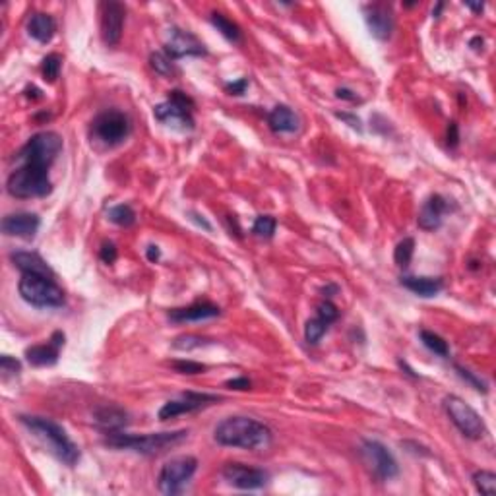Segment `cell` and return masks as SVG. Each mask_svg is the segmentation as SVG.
Masks as SVG:
<instances>
[{
	"label": "cell",
	"mask_w": 496,
	"mask_h": 496,
	"mask_svg": "<svg viewBox=\"0 0 496 496\" xmlns=\"http://www.w3.org/2000/svg\"><path fill=\"white\" fill-rule=\"evenodd\" d=\"M62 145L61 134L56 132L45 130L33 134L16 153L18 167L6 180L8 194L20 200L43 198L51 194L53 182L48 179V169L62 152Z\"/></svg>",
	"instance_id": "obj_1"
},
{
	"label": "cell",
	"mask_w": 496,
	"mask_h": 496,
	"mask_svg": "<svg viewBox=\"0 0 496 496\" xmlns=\"http://www.w3.org/2000/svg\"><path fill=\"white\" fill-rule=\"evenodd\" d=\"M214 438L221 446L242 450H266L274 442L268 425L252 417H227L215 427Z\"/></svg>",
	"instance_id": "obj_2"
},
{
	"label": "cell",
	"mask_w": 496,
	"mask_h": 496,
	"mask_svg": "<svg viewBox=\"0 0 496 496\" xmlns=\"http://www.w3.org/2000/svg\"><path fill=\"white\" fill-rule=\"evenodd\" d=\"M20 420L31 433L43 440L48 446V450L66 465H76L80 460V448H78L74 440L70 438L66 430L55 423L53 419L47 417H37V415H21Z\"/></svg>",
	"instance_id": "obj_3"
},
{
	"label": "cell",
	"mask_w": 496,
	"mask_h": 496,
	"mask_svg": "<svg viewBox=\"0 0 496 496\" xmlns=\"http://www.w3.org/2000/svg\"><path fill=\"white\" fill-rule=\"evenodd\" d=\"M188 438V430H172V433H150V434H126V433H107L105 444L117 450H132L138 454L153 455L161 454L165 450L179 446L180 442Z\"/></svg>",
	"instance_id": "obj_4"
},
{
	"label": "cell",
	"mask_w": 496,
	"mask_h": 496,
	"mask_svg": "<svg viewBox=\"0 0 496 496\" xmlns=\"http://www.w3.org/2000/svg\"><path fill=\"white\" fill-rule=\"evenodd\" d=\"M21 299L37 309H56L64 304V291L58 287L55 277L24 274L18 283Z\"/></svg>",
	"instance_id": "obj_5"
},
{
	"label": "cell",
	"mask_w": 496,
	"mask_h": 496,
	"mask_svg": "<svg viewBox=\"0 0 496 496\" xmlns=\"http://www.w3.org/2000/svg\"><path fill=\"white\" fill-rule=\"evenodd\" d=\"M130 118L118 109H107L99 113L91 123V138L105 148H115L130 136Z\"/></svg>",
	"instance_id": "obj_6"
},
{
	"label": "cell",
	"mask_w": 496,
	"mask_h": 496,
	"mask_svg": "<svg viewBox=\"0 0 496 496\" xmlns=\"http://www.w3.org/2000/svg\"><path fill=\"white\" fill-rule=\"evenodd\" d=\"M194 99L190 95H186L185 91L172 90L169 91L165 103H159L153 109V117L157 118L159 123L167 124V126H175L180 130H192L194 128Z\"/></svg>",
	"instance_id": "obj_7"
},
{
	"label": "cell",
	"mask_w": 496,
	"mask_h": 496,
	"mask_svg": "<svg viewBox=\"0 0 496 496\" xmlns=\"http://www.w3.org/2000/svg\"><path fill=\"white\" fill-rule=\"evenodd\" d=\"M444 411L465 438L481 440L482 436L487 434V427H485V420L481 419V415L477 413L469 403H465L462 398L446 396L444 398Z\"/></svg>",
	"instance_id": "obj_8"
},
{
	"label": "cell",
	"mask_w": 496,
	"mask_h": 496,
	"mask_svg": "<svg viewBox=\"0 0 496 496\" xmlns=\"http://www.w3.org/2000/svg\"><path fill=\"white\" fill-rule=\"evenodd\" d=\"M196 469H198V460L192 458V455L172 458V460H169V462L161 467V471H159V490L167 496L179 495L186 487V482L192 479Z\"/></svg>",
	"instance_id": "obj_9"
},
{
	"label": "cell",
	"mask_w": 496,
	"mask_h": 496,
	"mask_svg": "<svg viewBox=\"0 0 496 496\" xmlns=\"http://www.w3.org/2000/svg\"><path fill=\"white\" fill-rule=\"evenodd\" d=\"M358 454L363 458L366 467L382 481H392L400 473V467H398V462H396L392 452H388L386 446L380 442L363 440Z\"/></svg>",
	"instance_id": "obj_10"
},
{
	"label": "cell",
	"mask_w": 496,
	"mask_h": 496,
	"mask_svg": "<svg viewBox=\"0 0 496 496\" xmlns=\"http://www.w3.org/2000/svg\"><path fill=\"white\" fill-rule=\"evenodd\" d=\"M163 53H165L171 61H179V58H185V56H206L207 51L204 47V43L196 37L190 31L180 28H169L165 35V47H163Z\"/></svg>",
	"instance_id": "obj_11"
},
{
	"label": "cell",
	"mask_w": 496,
	"mask_h": 496,
	"mask_svg": "<svg viewBox=\"0 0 496 496\" xmlns=\"http://www.w3.org/2000/svg\"><path fill=\"white\" fill-rule=\"evenodd\" d=\"M223 479L233 485L237 489L242 490H256L266 487V482L269 481L268 471L258 467H250V465H244V463H227L223 471H221Z\"/></svg>",
	"instance_id": "obj_12"
},
{
	"label": "cell",
	"mask_w": 496,
	"mask_h": 496,
	"mask_svg": "<svg viewBox=\"0 0 496 496\" xmlns=\"http://www.w3.org/2000/svg\"><path fill=\"white\" fill-rule=\"evenodd\" d=\"M219 401V396H214V393H198V392H185L180 396L179 400L167 401L165 405L159 409V419L169 420L179 417V415L192 413V411H198L202 407L210 405V403H215Z\"/></svg>",
	"instance_id": "obj_13"
},
{
	"label": "cell",
	"mask_w": 496,
	"mask_h": 496,
	"mask_svg": "<svg viewBox=\"0 0 496 496\" xmlns=\"http://www.w3.org/2000/svg\"><path fill=\"white\" fill-rule=\"evenodd\" d=\"M124 18H126V8L120 2L109 0L101 4V37H103L105 45L115 47L120 43Z\"/></svg>",
	"instance_id": "obj_14"
},
{
	"label": "cell",
	"mask_w": 496,
	"mask_h": 496,
	"mask_svg": "<svg viewBox=\"0 0 496 496\" xmlns=\"http://www.w3.org/2000/svg\"><path fill=\"white\" fill-rule=\"evenodd\" d=\"M450 210L448 200L440 196V194H433L428 196L423 207H420L419 217H417V223L423 231H436L440 229L442 221H444V215Z\"/></svg>",
	"instance_id": "obj_15"
},
{
	"label": "cell",
	"mask_w": 496,
	"mask_h": 496,
	"mask_svg": "<svg viewBox=\"0 0 496 496\" xmlns=\"http://www.w3.org/2000/svg\"><path fill=\"white\" fill-rule=\"evenodd\" d=\"M64 345V334L62 331H55L48 343L33 345V347H28L26 349V358H28L29 365L33 366H51L55 365L58 361V353H61V347Z\"/></svg>",
	"instance_id": "obj_16"
},
{
	"label": "cell",
	"mask_w": 496,
	"mask_h": 496,
	"mask_svg": "<svg viewBox=\"0 0 496 496\" xmlns=\"http://www.w3.org/2000/svg\"><path fill=\"white\" fill-rule=\"evenodd\" d=\"M41 225V221L31 212H18L10 214L2 219V233L8 237H20V239H31L37 229Z\"/></svg>",
	"instance_id": "obj_17"
},
{
	"label": "cell",
	"mask_w": 496,
	"mask_h": 496,
	"mask_svg": "<svg viewBox=\"0 0 496 496\" xmlns=\"http://www.w3.org/2000/svg\"><path fill=\"white\" fill-rule=\"evenodd\" d=\"M365 20L368 29H371V33L374 35L376 39H380V41H386L388 37L392 35V12H390L384 4H368V6L365 8Z\"/></svg>",
	"instance_id": "obj_18"
},
{
	"label": "cell",
	"mask_w": 496,
	"mask_h": 496,
	"mask_svg": "<svg viewBox=\"0 0 496 496\" xmlns=\"http://www.w3.org/2000/svg\"><path fill=\"white\" fill-rule=\"evenodd\" d=\"M221 314V309L214 303H194L190 306L169 310V320L172 322H200V320H210Z\"/></svg>",
	"instance_id": "obj_19"
},
{
	"label": "cell",
	"mask_w": 496,
	"mask_h": 496,
	"mask_svg": "<svg viewBox=\"0 0 496 496\" xmlns=\"http://www.w3.org/2000/svg\"><path fill=\"white\" fill-rule=\"evenodd\" d=\"M10 260L20 269L21 274H35V276L55 277V272L48 266L37 252H28V250H18L10 254Z\"/></svg>",
	"instance_id": "obj_20"
},
{
	"label": "cell",
	"mask_w": 496,
	"mask_h": 496,
	"mask_svg": "<svg viewBox=\"0 0 496 496\" xmlns=\"http://www.w3.org/2000/svg\"><path fill=\"white\" fill-rule=\"evenodd\" d=\"M93 420L105 433H117L128 425V413L118 405H103L93 411Z\"/></svg>",
	"instance_id": "obj_21"
},
{
	"label": "cell",
	"mask_w": 496,
	"mask_h": 496,
	"mask_svg": "<svg viewBox=\"0 0 496 496\" xmlns=\"http://www.w3.org/2000/svg\"><path fill=\"white\" fill-rule=\"evenodd\" d=\"M269 128L274 132H281V134H293L301 128V118L295 110L287 107V105H277L269 110L268 115Z\"/></svg>",
	"instance_id": "obj_22"
},
{
	"label": "cell",
	"mask_w": 496,
	"mask_h": 496,
	"mask_svg": "<svg viewBox=\"0 0 496 496\" xmlns=\"http://www.w3.org/2000/svg\"><path fill=\"white\" fill-rule=\"evenodd\" d=\"M401 285L411 293L419 296H434L438 295L444 287V281L440 277H427V276H403Z\"/></svg>",
	"instance_id": "obj_23"
},
{
	"label": "cell",
	"mask_w": 496,
	"mask_h": 496,
	"mask_svg": "<svg viewBox=\"0 0 496 496\" xmlns=\"http://www.w3.org/2000/svg\"><path fill=\"white\" fill-rule=\"evenodd\" d=\"M28 33L33 37L35 41L48 43L56 33V21L53 16L35 12L28 21Z\"/></svg>",
	"instance_id": "obj_24"
},
{
	"label": "cell",
	"mask_w": 496,
	"mask_h": 496,
	"mask_svg": "<svg viewBox=\"0 0 496 496\" xmlns=\"http://www.w3.org/2000/svg\"><path fill=\"white\" fill-rule=\"evenodd\" d=\"M210 21H212V26H214L217 31H219L227 41L231 43H239L241 41V28L234 24L233 20H229L227 16L219 14V12H212V16H210Z\"/></svg>",
	"instance_id": "obj_25"
},
{
	"label": "cell",
	"mask_w": 496,
	"mask_h": 496,
	"mask_svg": "<svg viewBox=\"0 0 496 496\" xmlns=\"http://www.w3.org/2000/svg\"><path fill=\"white\" fill-rule=\"evenodd\" d=\"M420 341H423V345L427 347L428 351H433L434 355H440V357H448L450 355L448 341L444 338H440L438 334H434V331L420 330Z\"/></svg>",
	"instance_id": "obj_26"
},
{
	"label": "cell",
	"mask_w": 496,
	"mask_h": 496,
	"mask_svg": "<svg viewBox=\"0 0 496 496\" xmlns=\"http://www.w3.org/2000/svg\"><path fill=\"white\" fill-rule=\"evenodd\" d=\"M109 219L118 227H130L136 223V212L128 204H120L109 210Z\"/></svg>",
	"instance_id": "obj_27"
},
{
	"label": "cell",
	"mask_w": 496,
	"mask_h": 496,
	"mask_svg": "<svg viewBox=\"0 0 496 496\" xmlns=\"http://www.w3.org/2000/svg\"><path fill=\"white\" fill-rule=\"evenodd\" d=\"M473 485L475 489L485 496H495L496 495V475L492 471H487V469H481V471H475L473 473Z\"/></svg>",
	"instance_id": "obj_28"
},
{
	"label": "cell",
	"mask_w": 496,
	"mask_h": 496,
	"mask_svg": "<svg viewBox=\"0 0 496 496\" xmlns=\"http://www.w3.org/2000/svg\"><path fill=\"white\" fill-rule=\"evenodd\" d=\"M413 254L415 241L411 237H405L403 241L398 242V247L393 250V260H396V264H398L400 268H407V266L411 264V260H413Z\"/></svg>",
	"instance_id": "obj_29"
},
{
	"label": "cell",
	"mask_w": 496,
	"mask_h": 496,
	"mask_svg": "<svg viewBox=\"0 0 496 496\" xmlns=\"http://www.w3.org/2000/svg\"><path fill=\"white\" fill-rule=\"evenodd\" d=\"M326 331H328V324L322 322L318 316L312 318V320H309L304 324V339H306V343L316 345L320 339L324 338Z\"/></svg>",
	"instance_id": "obj_30"
},
{
	"label": "cell",
	"mask_w": 496,
	"mask_h": 496,
	"mask_svg": "<svg viewBox=\"0 0 496 496\" xmlns=\"http://www.w3.org/2000/svg\"><path fill=\"white\" fill-rule=\"evenodd\" d=\"M61 68H62V56L56 55V53H53V55H47L45 58H43L41 62V72H43V78L47 80V82H56V78H58V74H61Z\"/></svg>",
	"instance_id": "obj_31"
},
{
	"label": "cell",
	"mask_w": 496,
	"mask_h": 496,
	"mask_svg": "<svg viewBox=\"0 0 496 496\" xmlns=\"http://www.w3.org/2000/svg\"><path fill=\"white\" fill-rule=\"evenodd\" d=\"M276 227H277L276 217H272V215H258L254 221V225H252V233L258 234V237H262V239H272L274 233H276Z\"/></svg>",
	"instance_id": "obj_32"
},
{
	"label": "cell",
	"mask_w": 496,
	"mask_h": 496,
	"mask_svg": "<svg viewBox=\"0 0 496 496\" xmlns=\"http://www.w3.org/2000/svg\"><path fill=\"white\" fill-rule=\"evenodd\" d=\"M150 66L157 74H161V76H171L172 72H175V64H172V61L165 53H152L150 55Z\"/></svg>",
	"instance_id": "obj_33"
},
{
	"label": "cell",
	"mask_w": 496,
	"mask_h": 496,
	"mask_svg": "<svg viewBox=\"0 0 496 496\" xmlns=\"http://www.w3.org/2000/svg\"><path fill=\"white\" fill-rule=\"evenodd\" d=\"M207 339L202 338V336H194V334H185V336H179V338L172 341V347L179 349V351H190V349H198L202 345H206Z\"/></svg>",
	"instance_id": "obj_34"
},
{
	"label": "cell",
	"mask_w": 496,
	"mask_h": 496,
	"mask_svg": "<svg viewBox=\"0 0 496 496\" xmlns=\"http://www.w3.org/2000/svg\"><path fill=\"white\" fill-rule=\"evenodd\" d=\"M318 318L328 326L334 324L339 318V309L331 301H324V303L318 304Z\"/></svg>",
	"instance_id": "obj_35"
},
{
	"label": "cell",
	"mask_w": 496,
	"mask_h": 496,
	"mask_svg": "<svg viewBox=\"0 0 496 496\" xmlns=\"http://www.w3.org/2000/svg\"><path fill=\"white\" fill-rule=\"evenodd\" d=\"M455 371H458V374L462 376L465 382H469L471 386L475 388L477 392H482V393H487L489 392V386H487V382L482 378H479L477 374H473L471 371H467V368H462V366H455Z\"/></svg>",
	"instance_id": "obj_36"
},
{
	"label": "cell",
	"mask_w": 496,
	"mask_h": 496,
	"mask_svg": "<svg viewBox=\"0 0 496 496\" xmlns=\"http://www.w3.org/2000/svg\"><path fill=\"white\" fill-rule=\"evenodd\" d=\"M172 368L180 372V374H200V372L206 371V365L196 363V361H175Z\"/></svg>",
	"instance_id": "obj_37"
},
{
	"label": "cell",
	"mask_w": 496,
	"mask_h": 496,
	"mask_svg": "<svg viewBox=\"0 0 496 496\" xmlns=\"http://www.w3.org/2000/svg\"><path fill=\"white\" fill-rule=\"evenodd\" d=\"M0 371H2L4 376H10V374H20L21 371L20 361L14 357H10V355H2V357H0Z\"/></svg>",
	"instance_id": "obj_38"
},
{
	"label": "cell",
	"mask_w": 496,
	"mask_h": 496,
	"mask_svg": "<svg viewBox=\"0 0 496 496\" xmlns=\"http://www.w3.org/2000/svg\"><path fill=\"white\" fill-rule=\"evenodd\" d=\"M99 256H101V260H103L105 264H113L115 260H117V247L113 244V242H103V247H101V252H99Z\"/></svg>",
	"instance_id": "obj_39"
},
{
	"label": "cell",
	"mask_w": 496,
	"mask_h": 496,
	"mask_svg": "<svg viewBox=\"0 0 496 496\" xmlns=\"http://www.w3.org/2000/svg\"><path fill=\"white\" fill-rule=\"evenodd\" d=\"M248 88V78H241V80H237V82H231L225 86V91L227 93H231V95H242L244 91H247Z\"/></svg>",
	"instance_id": "obj_40"
},
{
	"label": "cell",
	"mask_w": 496,
	"mask_h": 496,
	"mask_svg": "<svg viewBox=\"0 0 496 496\" xmlns=\"http://www.w3.org/2000/svg\"><path fill=\"white\" fill-rule=\"evenodd\" d=\"M336 117L341 118V120H345V123L349 124L351 128H355V130L363 132V126H361V118H358L357 115H351V113H336Z\"/></svg>",
	"instance_id": "obj_41"
},
{
	"label": "cell",
	"mask_w": 496,
	"mask_h": 496,
	"mask_svg": "<svg viewBox=\"0 0 496 496\" xmlns=\"http://www.w3.org/2000/svg\"><path fill=\"white\" fill-rule=\"evenodd\" d=\"M225 386H227L229 390H250L252 382H250L248 378H244V376H241V378L227 380V382H225Z\"/></svg>",
	"instance_id": "obj_42"
},
{
	"label": "cell",
	"mask_w": 496,
	"mask_h": 496,
	"mask_svg": "<svg viewBox=\"0 0 496 496\" xmlns=\"http://www.w3.org/2000/svg\"><path fill=\"white\" fill-rule=\"evenodd\" d=\"M446 138H448L450 148H458V144H460V130H458V124L450 123L448 134H446Z\"/></svg>",
	"instance_id": "obj_43"
},
{
	"label": "cell",
	"mask_w": 496,
	"mask_h": 496,
	"mask_svg": "<svg viewBox=\"0 0 496 496\" xmlns=\"http://www.w3.org/2000/svg\"><path fill=\"white\" fill-rule=\"evenodd\" d=\"M336 97H338V99H343V101H351V103L358 101L357 93L349 90V88H338V90H336Z\"/></svg>",
	"instance_id": "obj_44"
},
{
	"label": "cell",
	"mask_w": 496,
	"mask_h": 496,
	"mask_svg": "<svg viewBox=\"0 0 496 496\" xmlns=\"http://www.w3.org/2000/svg\"><path fill=\"white\" fill-rule=\"evenodd\" d=\"M145 256H148V260H150V262H157L159 256H161V250H159L157 244H150L148 250H145Z\"/></svg>",
	"instance_id": "obj_45"
},
{
	"label": "cell",
	"mask_w": 496,
	"mask_h": 496,
	"mask_svg": "<svg viewBox=\"0 0 496 496\" xmlns=\"http://www.w3.org/2000/svg\"><path fill=\"white\" fill-rule=\"evenodd\" d=\"M465 6L471 8V10H473L475 14H481L482 8H485V4H482V2H481V4H473V2H465Z\"/></svg>",
	"instance_id": "obj_46"
},
{
	"label": "cell",
	"mask_w": 496,
	"mask_h": 496,
	"mask_svg": "<svg viewBox=\"0 0 496 496\" xmlns=\"http://www.w3.org/2000/svg\"><path fill=\"white\" fill-rule=\"evenodd\" d=\"M482 43H485V41H482V37H473L469 45L475 48V51H479V48H482Z\"/></svg>",
	"instance_id": "obj_47"
},
{
	"label": "cell",
	"mask_w": 496,
	"mask_h": 496,
	"mask_svg": "<svg viewBox=\"0 0 496 496\" xmlns=\"http://www.w3.org/2000/svg\"><path fill=\"white\" fill-rule=\"evenodd\" d=\"M442 6H444V4H438V6L434 8V10H433V16H434V18H438V14H440Z\"/></svg>",
	"instance_id": "obj_48"
}]
</instances>
